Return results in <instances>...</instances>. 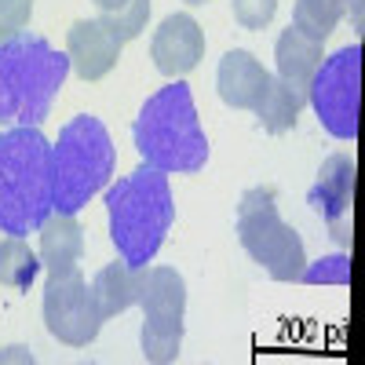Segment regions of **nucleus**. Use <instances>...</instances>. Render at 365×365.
I'll return each mask as SVG.
<instances>
[{"label":"nucleus","instance_id":"obj_1","mask_svg":"<svg viewBox=\"0 0 365 365\" xmlns=\"http://www.w3.org/2000/svg\"><path fill=\"white\" fill-rule=\"evenodd\" d=\"M55 212L51 143L41 128L0 132V230L26 237Z\"/></svg>","mask_w":365,"mask_h":365},{"label":"nucleus","instance_id":"obj_2","mask_svg":"<svg viewBox=\"0 0 365 365\" xmlns=\"http://www.w3.org/2000/svg\"><path fill=\"white\" fill-rule=\"evenodd\" d=\"M70 58L44 37L22 34L0 44V125L37 128L48 117L58 88L66 84Z\"/></svg>","mask_w":365,"mask_h":365},{"label":"nucleus","instance_id":"obj_3","mask_svg":"<svg viewBox=\"0 0 365 365\" xmlns=\"http://www.w3.org/2000/svg\"><path fill=\"white\" fill-rule=\"evenodd\" d=\"M106 212L117 256L132 267H146L165 245V234L175 216L168 175L143 161L132 175L117 179L106 190Z\"/></svg>","mask_w":365,"mask_h":365},{"label":"nucleus","instance_id":"obj_4","mask_svg":"<svg viewBox=\"0 0 365 365\" xmlns=\"http://www.w3.org/2000/svg\"><path fill=\"white\" fill-rule=\"evenodd\" d=\"M135 150L143 154L146 165H154L161 172H201L208 161V139L201 128V117L194 106V96L182 81H172L168 88L154 91L135 125Z\"/></svg>","mask_w":365,"mask_h":365},{"label":"nucleus","instance_id":"obj_5","mask_svg":"<svg viewBox=\"0 0 365 365\" xmlns=\"http://www.w3.org/2000/svg\"><path fill=\"white\" fill-rule=\"evenodd\" d=\"M113 139L106 125L91 113L73 117L58 132V143L51 146V190H55V212L77 216V212L96 197L110 175H113Z\"/></svg>","mask_w":365,"mask_h":365},{"label":"nucleus","instance_id":"obj_6","mask_svg":"<svg viewBox=\"0 0 365 365\" xmlns=\"http://www.w3.org/2000/svg\"><path fill=\"white\" fill-rule=\"evenodd\" d=\"M237 241L274 282H299L307 252H303V237L278 216V201L274 190L252 187L241 194L237 205Z\"/></svg>","mask_w":365,"mask_h":365},{"label":"nucleus","instance_id":"obj_7","mask_svg":"<svg viewBox=\"0 0 365 365\" xmlns=\"http://www.w3.org/2000/svg\"><path fill=\"white\" fill-rule=\"evenodd\" d=\"M307 103L314 106L318 120L329 135L344 143L358 139V110H361V44L340 48L336 55H325L311 81Z\"/></svg>","mask_w":365,"mask_h":365},{"label":"nucleus","instance_id":"obj_8","mask_svg":"<svg viewBox=\"0 0 365 365\" xmlns=\"http://www.w3.org/2000/svg\"><path fill=\"white\" fill-rule=\"evenodd\" d=\"M143 307V358L175 361L182 344V314H187V282L172 267H146V285L139 296Z\"/></svg>","mask_w":365,"mask_h":365},{"label":"nucleus","instance_id":"obj_9","mask_svg":"<svg viewBox=\"0 0 365 365\" xmlns=\"http://www.w3.org/2000/svg\"><path fill=\"white\" fill-rule=\"evenodd\" d=\"M44 325L66 347H88L99 336V329H103L99 303H96V292H91V285L84 282V274L77 267H70L63 274H48Z\"/></svg>","mask_w":365,"mask_h":365},{"label":"nucleus","instance_id":"obj_10","mask_svg":"<svg viewBox=\"0 0 365 365\" xmlns=\"http://www.w3.org/2000/svg\"><path fill=\"white\" fill-rule=\"evenodd\" d=\"M311 205L314 212L325 220L329 234L340 241V245H351V205H354V161L347 154H332L322 172L318 182L311 190Z\"/></svg>","mask_w":365,"mask_h":365},{"label":"nucleus","instance_id":"obj_11","mask_svg":"<svg viewBox=\"0 0 365 365\" xmlns=\"http://www.w3.org/2000/svg\"><path fill=\"white\" fill-rule=\"evenodd\" d=\"M150 55H154V66L179 81V77H187L201 58H205V29L197 26L194 15H168L161 26H158V34L154 41H150Z\"/></svg>","mask_w":365,"mask_h":365},{"label":"nucleus","instance_id":"obj_12","mask_svg":"<svg viewBox=\"0 0 365 365\" xmlns=\"http://www.w3.org/2000/svg\"><path fill=\"white\" fill-rule=\"evenodd\" d=\"M120 44L99 19H77L66 34V58L81 81H103L120 58Z\"/></svg>","mask_w":365,"mask_h":365},{"label":"nucleus","instance_id":"obj_13","mask_svg":"<svg viewBox=\"0 0 365 365\" xmlns=\"http://www.w3.org/2000/svg\"><path fill=\"white\" fill-rule=\"evenodd\" d=\"M270 73L263 70V63L245 51V48H234L220 58V73H216V88H220V99L234 110H252L263 96Z\"/></svg>","mask_w":365,"mask_h":365},{"label":"nucleus","instance_id":"obj_14","mask_svg":"<svg viewBox=\"0 0 365 365\" xmlns=\"http://www.w3.org/2000/svg\"><path fill=\"white\" fill-rule=\"evenodd\" d=\"M274 58H278V77L296 91V96L307 103V91H311V81L322 66V41H311L303 37L296 26H289L285 34L278 37V44H274Z\"/></svg>","mask_w":365,"mask_h":365},{"label":"nucleus","instance_id":"obj_15","mask_svg":"<svg viewBox=\"0 0 365 365\" xmlns=\"http://www.w3.org/2000/svg\"><path fill=\"white\" fill-rule=\"evenodd\" d=\"M146 285V267H132V263H106L96 278H91V292H96L99 303V314L103 322L125 314L128 307H135L139 296Z\"/></svg>","mask_w":365,"mask_h":365},{"label":"nucleus","instance_id":"obj_16","mask_svg":"<svg viewBox=\"0 0 365 365\" xmlns=\"http://www.w3.org/2000/svg\"><path fill=\"white\" fill-rule=\"evenodd\" d=\"M81 252H84V230L77 216L51 212L41 227V267H48V274H63L77 267Z\"/></svg>","mask_w":365,"mask_h":365},{"label":"nucleus","instance_id":"obj_17","mask_svg":"<svg viewBox=\"0 0 365 365\" xmlns=\"http://www.w3.org/2000/svg\"><path fill=\"white\" fill-rule=\"evenodd\" d=\"M256 117H259V128L270 132V135H282L289 128H296V117L303 110V99L296 96V91L282 81V77H270L267 88H263V96L259 103L252 106Z\"/></svg>","mask_w":365,"mask_h":365},{"label":"nucleus","instance_id":"obj_18","mask_svg":"<svg viewBox=\"0 0 365 365\" xmlns=\"http://www.w3.org/2000/svg\"><path fill=\"white\" fill-rule=\"evenodd\" d=\"M37 274H41V256L29 249L22 237L8 234L0 241V285L22 292L37 282Z\"/></svg>","mask_w":365,"mask_h":365},{"label":"nucleus","instance_id":"obj_19","mask_svg":"<svg viewBox=\"0 0 365 365\" xmlns=\"http://www.w3.org/2000/svg\"><path fill=\"white\" fill-rule=\"evenodd\" d=\"M340 19H344V8L336 0H296V11H292V26L303 37L322 41V44L340 26Z\"/></svg>","mask_w":365,"mask_h":365},{"label":"nucleus","instance_id":"obj_20","mask_svg":"<svg viewBox=\"0 0 365 365\" xmlns=\"http://www.w3.org/2000/svg\"><path fill=\"white\" fill-rule=\"evenodd\" d=\"M146 15H150V0H125V4L103 11L99 22L110 29L120 44H128V41H135L146 29Z\"/></svg>","mask_w":365,"mask_h":365},{"label":"nucleus","instance_id":"obj_21","mask_svg":"<svg viewBox=\"0 0 365 365\" xmlns=\"http://www.w3.org/2000/svg\"><path fill=\"white\" fill-rule=\"evenodd\" d=\"M299 282H307V285H351V256H344V252L322 256L318 263L303 267Z\"/></svg>","mask_w":365,"mask_h":365},{"label":"nucleus","instance_id":"obj_22","mask_svg":"<svg viewBox=\"0 0 365 365\" xmlns=\"http://www.w3.org/2000/svg\"><path fill=\"white\" fill-rule=\"evenodd\" d=\"M29 15H34V0H0V44L19 37L29 26Z\"/></svg>","mask_w":365,"mask_h":365},{"label":"nucleus","instance_id":"obj_23","mask_svg":"<svg viewBox=\"0 0 365 365\" xmlns=\"http://www.w3.org/2000/svg\"><path fill=\"white\" fill-rule=\"evenodd\" d=\"M230 8L241 29H263L278 11V0H230Z\"/></svg>","mask_w":365,"mask_h":365},{"label":"nucleus","instance_id":"obj_24","mask_svg":"<svg viewBox=\"0 0 365 365\" xmlns=\"http://www.w3.org/2000/svg\"><path fill=\"white\" fill-rule=\"evenodd\" d=\"M4 361H34V351H26V347H8V351H0V365Z\"/></svg>","mask_w":365,"mask_h":365},{"label":"nucleus","instance_id":"obj_25","mask_svg":"<svg viewBox=\"0 0 365 365\" xmlns=\"http://www.w3.org/2000/svg\"><path fill=\"white\" fill-rule=\"evenodd\" d=\"M336 4H340L344 11H351V19H354V26L361 29V8H365V4H361V0H336Z\"/></svg>","mask_w":365,"mask_h":365},{"label":"nucleus","instance_id":"obj_26","mask_svg":"<svg viewBox=\"0 0 365 365\" xmlns=\"http://www.w3.org/2000/svg\"><path fill=\"white\" fill-rule=\"evenodd\" d=\"M99 4V11H110V8H117V4H125V0H96Z\"/></svg>","mask_w":365,"mask_h":365},{"label":"nucleus","instance_id":"obj_27","mask_svg":"<svg viewBox=\"0 0 365 365\" xmlns=\"http://www.w3.org/2000/svg\"><path fill=\"white\" fill-rule=\"evenodd\" d=\"M187 4H190V8H197V4H208V0H187Z\"/></svg>","mask_w":365,"mask_h":365}]
</instances>
